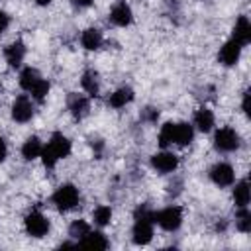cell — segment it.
<instances>
[{
    "label": "cell",
    "mask_w": 251,
    "mask_h": 251,
    "mask_svg": "<svg viewBox=\"0 0 251 251\" xmlns=\"http://www.w3.org/2000/svg\"><path fill=\"white\" fill-rule=\"evenodd\" d=\"M226 227H227V222H226V220H220V222L216 224V231H226Z\"/></svg>",
    "instance_id": "36"
},
{
    "label": "cell",
    "mask_w": 251,
    "mask_h": 251,
    "mask_svg": "<svg viewBox=\"0 0 251 251\" xmlns=\"http://www.w3.org/2000/svg\"><path fill=\"white\" fill-rule=\"evenodd\" d=\"M4 57H6V63L12 67V69H18L22 63H24V57H25V45L24 41H14L10 43L6 49H4Z\"/></svg>",
    "instance_id": "14"
},
{
    "label": "cell",
    "mask_w": 251,
    "mask_h": 251,
    "mask_svg": "<svg viewBox=\"0 0 251 251\" xmlns=\"http://www.w3.org/2000/svg\"><path fill=\"white\" fill-rule=\"evenodd\" d=\"M6 155H8V145H6L4 137H0V163H4Z\"/></svg>",
    "instance_id": "35"
},
{
    "label": "cell",
    "mask_w": 251,
    "mask_h": 251,
    "mask_svg": "<svg viewBox=\"0 0 251 251\" xmlns=\"http://www.w3.org/2000/svg\"><path fill=\"white\" fill-rule=\"evenodd\" d=\"M71 149H73V145H71L69 137L63 135L61 131H55L49 137L47 145H43V149H41V155L39 157L43 161V167L45 169H53L61 159H65V157L71 155Z\"/></svg>",
    "instance_id": "2"
},
{
    "label": "cell",
    "mask_w": 251,
    "mask_h": 251,
    "mask_svg": "<svg viewBox=\"0 0 251 251\" xmlns=\"http://www.w3.org/2000/svg\"><path fill=\"white\" fill-rule=\"evenodd\" d=\"M235 227L241 231V233H249L251 231V212L245 208H237L235 212Z\"/></svg>",
    "instance_id": "26"
},
{
    "label": "cell",
    "mask_w": 251,
    "mask_h": 251,
    "mask_svg": "<svg viewBox=\"0 0 251 251\" xmlns=\"http://www.w3.org/2000/svg\"><path fill=\"white\" fill-rule=\"evenodd\" d=\"M180 190H182V180L180 178H175L167 184V194L169 196H176V194H180Z\"/></svg>",
    "instance_id": "30"
},
{
    "label": "cell",
    "mask_w": 251,
    "mask_h": 251,
    "mask_svg": "<svg viewBox=\"0 0 251 251\" xmlns=\"http://www.w3.org/2000/svg\"><path fill=\"white\" fill-rule=\"evenodd\" d=\"M159 108H155V106H145L141 112H139V120L141 122H145V124H155L157 120H159Z\"/></svg>",
    "instance_id": "29"
},
{
    "label": "cell",
    "mask_w": 251,
    "mask_h": 251,
    "mask_svg": "<svg viewBox=\"0 0 251 251\" xmlns=\"http://www.w3.org/2000/svg\"><path fill=\"white\" fill-rule=\"evenodd\" d=\"M90 231V226L84 222V220H75L71 226H69V235L73 237V239H80V237H84L86 233Z\"/></svg>",
    "instance_id": "28"
},
{
    "label": "cell",
    "mask_w": 251,
    "mask_h": 251,
    "mask_svg": "<svg viewBox=\"0 0 251 251\" xmlns=\"http://www.w3.org/2000/svg\"><path fill=\"white\" fill-rule=\"evenodd\" d=\"M92 220H94V224H96V226H100V227L108 226V224L112 222V208H110V206H106V204L96 206V208H94V212H92Z\"/></svg>",
    "instance_id": "25"
},
{
    "label": "cell",
    "mask_w": 251,
    "mask_h": 251,
    "mask_svg": "<svg viewBox=\"0 0 251 251\" xmlns=\"http://www.w3.org/2000/svg\"><path fill=\"white\" fill-rule=\"evenodd\" d=\"M210 178L216 186L220 188H226V186H231L233 180H235V171L229 163H216L212 169H210Z\"/></svg>",
    "instance_id": "8"
},
{
    "label": "cell",
    "mask_w": 251,
    "mask_h": 251,
    "mask_svg": "<svg viewBox=\"0 0 251 251\" xmlns=\"http://www.w3.org/2000/svg\"><path fill=\"white\" fill-rule=\"evenodd\" d=\"M78 200H80V192H78V188H76L75 184H71V182L61 184V186L53 192V196H51V202H53V206H55L59 212H69V210L76 208V206H78Z\"/></svg>",
    "instance_id": "3"
},
{
    "label": "cell",
    "mask_w": 251,
    "mask_h": 251,
    "mask_svg": "<svg viewBox=\"0 0 251 251\" xmlns=\"http://www.w3.org/2000/svg\"><path fill=\"white\" fill-rule=\"evenodd\" d=\"M153 214L155 210L149 204H139L133 212V227H131V239L135 245H147L153 239Z\"/></svg>",
    "instance_id": "1"
},
{
    "label": "cell",
    "mask_w": 251,
    "mask_h": 251,
    "mask_svg": "<svg viewBox=\"0 0 251 251\" xmlns=\"http://www.w3.org/2000/svg\"><path fill=\"white\" fill-rule=\"evenodd\" d=\"M194 126H196L202 133H208V131L214 127V114H212V110H208L206 106L198 108V110L194 112Z\"/></svg>",
    "instance_id": "20"
},
{
    "label": "cell",
    "mask_w": 251,
    "mask_h": 251,
    "mask_svg": "<svg viewBox=\"0 0 251 251\" xmlns=\"http://www.w3.org/2000/svg\"><path fill=\"white\" fill-rule=\"evenodd\" d=\"M71 4L78 10H84V8H90L94 4V0H71Z\"/></svg>",
    "instance_id": "34"
},
{
    "label": "cell",
    "mask_w": 251,
    "mask_h": 251,
    "mask_svg": "<svg viewBox=\"0 0 251 251\" xmlns=\"http://www.w3.org/2000/svg\"><path fill=\"white\" fill-rule=\"evenodd\" d=\"M194 141V127L186 122L175 124V143L176 145H190Z\"/></svg>",
    "instance_id": "21"
},
{
    "label": "cell",
    "mask_w": 251,
    "mask_h": 251,
    "mask_svg": "<svg viewBox=\"0 0 251 251\" xmlns=\"http://www.w3.org/2000/svg\"><path fill=\"white\" fill-rule=\"evenodd\" d=\"M110 22L118 27H127L131 22H133V12L129 8V4L126 0H118L112 8H110V14H108Z\"/></svg>",
    "instance_id": "9"
},
{
    "label": "cell",
    "mask_w": 251,
    "mask_h": 251,
    "mask_svg": "<svg viewBox=\"0 0 251 251\" xmlns=\"http://www.w3.org/2000/svg\"><path fill=\"white\" fill-rule=\"evenodd\" d=\"M80 247H90V249H108L110 247V241L106 239V235L102 231H88L84 237L78 239Z\"/></svg>",
    "instance_id": "16"
},
{
    "label": "cell",
    "mask_w": 251,
    "mask_h": 251,
    "mask_svg": "<svg viewBox=\"0 0 251 251\" xmlns=\"http://www.w3.org/2000/svg\"><path fill=\"white\" fill-rule=\"evenodd\" d=\"M39 78H41V75L37 73V69H33V67H25V69L20 73V86H22L24 90L29 92V88H31Z\"/></svg>",
    "instance_id": "23"
},
{
    "label": "cell",
    "mask_w": 251,
    "mask_h": 251,
    "mask_svg": "<svg viewBox=\"0 0 251 251\" xmlns=\"http://www.w3.org/2000/svg\"><path fill=\"white\" fill-rule=\"evenodd\" d=\"M24 226H25V231L31 235V237H45L49 233V220L39 212V210H31L25 220H24Z\"/></svg>",
    "instance_id": "6"
},
{
    "label": "cell",
    "mask_w": 251,
    "mask_h": 251,
    "mask_svg": "<svg viewBox=\"0 0 251 251\" xmlns=\"http://www.w3.org/2000/svg\"><path fill=\"white\" fill-rule=\"evenodd\" d=\"M80 86H82V90L88 96L96 98L100 94V78H98V73L94 69H86L82 73V76H80Z\"/></svg>",
    "instance_id": "15"
},
{
    "label": "cell",
    "mask_w": 251,
    "mask_h": 251,
    "mask_svg": "<svg viewBox=\"0 0 251 251\" xmlns=\"http://www.w3.org/2000/svg\"><path fill=\"white\" fill-rule=\"evenodd\" d=\"M35 2H37V4H39V6H47V4H49V2H51V0H35Z\"/></svg>",
    "instance_id": "37"
},
{
    "label": "cell",
    "mask_w": 251,
    "mask_h": 251,
    "mask_svg": "<svg viewBox=\"0 0 251 251\" xmlns=\"http://www.w3.org/2000/svg\"><path fill=\"white\" fill-rule=\"evenodd\" d=\"M241 45L239 43H235L233 39H227L222 47H220V53H218V61L224 65V67H233L237 61H239V57H241Z\"/></svg>",
    "instance_id": "12"
},
{
    "label": "cell",
    "mask_w": 251,
    "mask_h": 251,
    "mask_svg": "<svg viewBox=\"0 0 251 251\" xmlns=\"http://www.w3.org/2000/svg\"><path fill=\"white\" fill-rule=\"evenodd\" d=\"M151 167L159 173V175H169L173 173L176 167H178V157L171 151H161V153H155L151 157Z\"/></svg>",
    "instance_id": "11"
},
{
    "label": "cell",
    "mask_w": 251,
    "mask_h": 251,
    "mask_svg": "<svg viewBox=\"0 0 251 251\" xmlns=\"http://www.w3.org/2000/svg\"><path fill=\"white\" fill-rule=\"evenodd\" d=\"M231 39L235 43H239L241 47H245L251 41V22L247 16H239L235 20V25L231 29Z\"/></svg>",
    "instance_id": "13"
},
{
    "label": "cell",
    "mask_w": 251,
    "mask_h": 251,
    "mask_svg": "<svg viewBox=\"0 0 251 251\" xmlns=\"http://www.w3.org/2000/svg\"><path fill=\"white\" fill-rule=\"evenodd\" d=\"M35 114V108L31 104V100L25 96V94H20L14 102H12V120L18 122V124H25L33 118Z\"/></svg>",
    "instance_id": "7"
},
{
    "label": "cell",
    "mask_w": 251,
    "mask_h": 251,
    "mask_svg": "<svg viewBox=\"0 0 251 251\" xmlns=\"http://www.w3.org/2000/svg\"><path fill=\"white\" fill-rule=\"evenodd\" d=\"M29 92H31V96H33L35 102H43V100L47 98V94H49V82H47L45 78H39V80L29 88Z\"/></svg>",
    "instance_id": "27"
},
{
    "label": "cell",
    "mask_w": 251,
    "mask_h": 251,
    "mask_svg": "<svg viewBox=\"0 0 251 251\" xmlns=\"http://www.w3.org/2000/svg\"><path fill=\"white\" fill-rule=\"evenodd\" d=\"M41 149H43L41 139H39L37 135H29V137L24 141V145H22V157H24L25 161H33V159H37V157L41 155Z\"/></svg>",
    "instance_id": "19"
},
{
    "label": "cell",
    "mask_w": 251,
    "mask_h": 251,
    "mask_svg": "<svg viewBox=\"0 0 251 251\" xmlns=\"http://www.w3.org/2000/svg\"><path fill=\"white\" fill-rule=\"evenodd\" d=\"M90 145H92V151H94V155L100 159V155H102V151H104V141L96 137V139H92V141H90Z\"/></svg>",
    "instance_id": "32"
},
{
    "label": "cell",
    "mask_w": 251,
    "mask_h": 251,
    "mask_svg": "<svg viewBox=\"0 0 251 251\" xmlns=\"http://www.w3.org/2000/svg\"><path fill=\"white\" fill-rule=\"evenodd\" d=\"M241 145V137L233 127H220L214 133V149L220 153H231Z\"/></svg>",
    "instance_id": "5"
},
{
    "label": "cell",
    "mask_w": 251,
    "mask_h": 251,
    "mask_svg": "<svg viewBox=\"0 0 251 251\" xmlns=\"http://www.w3.org/2000/svg\"><path fill=\"white\" fill-rule=\"evenodd\" d=\"M67 110L73 114L75 120H82L90 114V100L84 94L78 92H71L67 96Z\"/></svg>",
    "instance_id": "10"
},
{
    "label": "cell",
    "mask_w": 251,
    "mask_h": 251,
    "mask_svg": "<svg viewBox=\"0 0 251 251\" xmlns=\"http://www.w3.org/2000/svg\"><path fill=\"white\" fill-rule=\"evenodd\" d=\"M241 110H243L247 116L251 114V94H249V90L243 92V98H241Z\"/></svg>",
    "instance_id": "31"
},
{
    "label": "cell",
    "mask_w": 251,
    "mask_h": 251,
    "mask_svg": "<svg viewBox=\"0 0 251 251\" xmlns=\"http://www.w3.org/2000/svg\"><path fill=\"white\" fill-rule=\"evenodd\" d=\"M157 143H159L161 147H169V145L175 143V122H167V124L161 126Z\"/></svg>",
    "instance_id": "24"
},
{
    "label": "cell",
    "mask_w": 251,
    "mask_h": 251,
    "mask_svg": "<svg viewBox=\"0 0 251 251\" xmlns=\"http://www.w3.org/2000/svg\"><path fill=\"white\" fill-rule=\"evenodd\" d=\"M153 220L165 231H176L180 227V224H182V208L180 206H167V208L155 212Z\"/></svg>",
    "instance_id": "4"
},
{
    "label": "cell",
    "mask_w": 251,
    "mask_h": 251,
    "mask_svg": "<svg viewBox=\"0 0 251 251\" xmlns=\"http://www.w3.org/2000/svg\"><path fill=\"white\" fill-rule=\"evenodd\" d=\"M8 25H10V16L4 10H0V35L8 29Z\"/></svg>",
    "instance_id": "33"
},
{
    "label": "cell",
    "mask_w": 251,
    "mask_h": 251,
    "mask_svg": "<svg viewBox=\"0 0 251 251\" xmlns=\"http://www.w3.org/2000/svg\"><path fill=\"white\" fill-rule=\"evenodd\" d=\"M80 43H82V47L88 49V51H96V49H100L102 43H104L102 31L96 29V27H88V29H84L82 35H80Z\"/></svg>",
    "instance_id": "17"
},
{
    "label": "cell",
    "mask_w": 251,
    "mask_h": 251,
    "mask_svg": "<svg viewBox=\"0 0 251 251\" xmlns=\"http://www.w3.org/2000/svg\"><path fill=\"white\" fill-rule=\"evenodd\" d=\"M249 198H251V192H249L247 180L235 182V188H233V204H235L237 208H245V206L249 204Z\"/></svg>",
    "instance_id": "22"
},
{
    "label": "cell",
    "mask_w": 251,
    "mask_h": 251,
    "mask_svg": "<svg viewBox=\"0 0 251 251\" xmlns=\"http://www.w3.org/2000/svg\"><path fill=\"white\" fill-rule=\"evenodd\" d=\"M131 100H133V90H131L129 86H120L118 90H114V92L108 96V106L120 110V108H124L126 104H129Z\"/></svg>",
    "instance_id": "18"
}]
</instances>
